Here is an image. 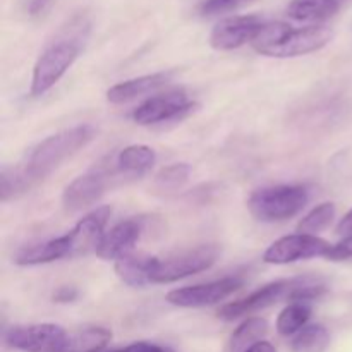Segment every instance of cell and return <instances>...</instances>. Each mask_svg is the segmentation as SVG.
<instances>
[{
    "label": "cell",
    "instance_id": "9a60e30c",
    "mask_svg": "<svg viewBox=\"0 0 352 352\" xmlns=\"http://www.w3.org/2000/svg\"><path fill=\"white\" fill-rule=\"evenodd\" d=\"M62 258H72V246L67 234L55 237V239H48L45 243L23 248L14 256V263L21 265V267H34V265L52 263V261L62 260Z\"/></svg>",
    "mask_w": 352,
    "mask_h": 352
},
{
    "label": "cell",
    "instance_id": "7c38bea8",
    "mask_svg": "<svg viewBox=\"0 0 352 352\" xmlns=\"http://www.w3.org/2000/svg\"><path fill=\"white\" fill-rule=\"evenodd\" d=\"M109 172L93 168L91 172L76 177L62 192V205L65 212H79L98 201L109 186Z\"/></svg>",
    "mask_w": 352,
    "mask_h": 352
},
{
    "label": "cell",
    "instance_id": "4fadbf2b",
    "mask_svg": "<svg viewBox=\"0 0 352 352\" xmlns=\"http://www.w3.org/2000/svg\"><path fill=\"white\" fill-rule=\"evenodd\" d=\"M110 215H112L110 206H100V208L93 210L86 217H82L76 223L74 229L69 230L67 237L72 246V258L79 256V254H86L89 251H96L103 234H105L103 230H105Z\"/></svg>",
    "mask_w": 352,
    "mask_h": 352
},
{
    "label": "cell",
    "instance_id": "30bf717a",
    "mask_svg": "<svg viewBox=\"0 0 352 352\" xmlns=\"http://www.w3.org/2000/svg\"><path fill=\"white\" fill-rule=\"evenodd\" d=\"M296 284H298V278H285V280L272 282V284H267L261 289H258V291H254L248 298L222 306L219 313H217V316L223 320V322H234V320L241 318L244 315L261 311V309L278 302L282 298L287 299L289 292L294 289Z\"/></svg>",
    "mask_w": 352,
    "mask_h": 352
},
{
    "label": "cell",
    "instance_id": "83f0119b",
    "mask_svg": "<svg viewBox=\"0 0 352 352\" xmlns=\"http://www.w3.org/2000/svg\"><path fill=\"white\" fill-rule=\"evenodd\" d=\"M110 352H174L168 347L158 346V344H151V342H134L129 344V346L122 347V349H116Z\"/></svg>",
    "mask_w": 352,
    "mask_h": 352
},
{
    "label": "cell",
    "instance_id": "ffe728a7",
    "mask_svg": "<svg viewBox=\"0 0 352 352\" xmlns=\"http://www.w3.org/2000/svg\"><path fill=\"white\" fill-rule=\"evenodd\" d=\"M157 162V153L146 144H131L117 155V168L124 174H144Z\"/></svg>",
    "mask_w": 352,
    "mask_h": 352
},
{
    "label": "cell",
    "instance_id": "ba28073f",
    "mask_svg": "<svg viewBox=\"0 0 352 352\" xmlns=\"http://www.w3.org/2000/svg\"><path fill=\"white\" fill-rule=\"evenodd\" d=\"M243 284V278L226 277L215 282H206V284L174 289L165 296V299L177 308H205V306L217 305L229 298L230 294L239 291Z\"/></svg>",
    "mask_w": 352,
    "mask_h": 352
},
{
    "label": "cell",
    "instance_id": "6da1fadb",
    "mask_svg": "<svg viewBox=\"0 0 352 352\" xmlns=\"http://www.w3.org/2000/svg\"><path fill=\"white\" fill-rule=\"evenodd\" d=\"M95 138L91 126H78L52 134L26 153L16 167H6L0 172V199L3 203L24 195L38 182L57 170L67 158L78 153Z\"/></svg>",
    "mask_w": 352,
    "mask_h": 352
},
{
    "label": "cell",
    "instance_id": "603a6c76",
    "mask_svg": "<svg viewBox=\"0 0 352 352\" xmlns=\"http://www.w3.org/2000/svg\"><path fill=\"white\" fill-rule=\"evenodd\" d=\"M311 316V308L302 302H291L287 308L282 309L277 318V332L280 336L289 337L296 336L299 330H302Z\"/></svg>",
    "mask_w": 352,
    "mask_h": 352
},
{
    "label": "cell",
    "instance_id": "2e32d148",
    "mask_svg": "<svg viewBox=\"0 0 352 352\" xmlns=\"http://www.w3.org/2000/svg\"><path fill=\"white\" fill-rule=\"evenodd\" d=\"M174 76L172 71L165 72H155V74H146L140 76V78L127 79V81L119 82V85L112 86V88L107 91V100L113 105H120V103H127L134 98H140V96L146 95V93L155 91L160 86L167 85L170 81V78Z\"/></svg>",
    "mask_w": 352,
    "mask_h": 352
},
{
    "label": "cell",
    "instance_id": "ac0fdd59",
    "mask_svg": "<svg viewBox=\"0 0 352 352\" xmlns=\"http://www.w3.org/2000/svg\"><path fill=\"white\" fill-rule=\"evenodd\" d=\"M339 0H291L287 16L299 23H322L339 12Z\"/></svg>",
    "mask_w": 352,
    "mask_h": 352
},
{
    "label": "cell",
    "instance_id": "e0dca14e",
    "mask_svg": "<svg viewBox=\"0 0 352 352\" xmlns=\"http://www.w3.org/2000/svg\"><path fill=\"white\" fill-rule=\"evenodd\" d=\"M158 261L160 260L155 256L129 253L116 260V274L129 287H144L148 284H153L151 278H153Z\"/></svg>",
    "mask_w": 352,
    "mask_h": 352
},
{
    "label": "cell",
    "instance_id": "3957f363",
    "mask_svg": "<svg viewBox=\"0 0 352 352\" xmlns=\"http://www.w3.org/2000/svg\"><path fill=\"white\" fill-rule=\"evenodd\" d=\"M309 199L305 186H272L256 189L248 199V208L261 222H284L298 215Z\"/></svg>",
    "mask_w": 352,
    "mask_h": 352
},
{
    "label": "cell",
    "instance_id": "7402d4cb",
    "mask_svg": "<svg viewBox=\"0 0 352 352\" xmlns=\"http://www.w3.org/2000/svg\"><path fill=\"white\" fill-rule=\"evenodd\" d=\"M330 347V333L323 325H306L291 340L292 352H327Z\"/></svg>",
    "mask_w": 352,
    "mask_h": 352
},
{
    "label": "cell",
    "instance_id": "44dd1931",
    "mask_svg": "<svg viewBox=\"0 0 352 352\" xmlns=\"http://www.w3.org/2000/svg\"><path fill=\"white\" fill-rule=\"evenodd\" d=\"M268 332V322L260 316H253L248 318L246 322L241 323L236 330L232 332L229 339V346L227 352H246L254 344L261 342L263 337Z\"/></svg>",
    "mask_w": 352,
    "mask_h": 352
},
{
    "label": "cell",
    "instance_id": "1f68e13d",
    "mask_svg": "<svg viewBox=\"0 0 352 352\" xmlns=\"http://www.w3.org/2000/svg\"><path fill=\"white\" fill-rule=\"evenodd\" d=\"M47 2L48 0H33V2H31V7H30L31 14L41 12V10L45 9V6H47Z\"/></svg>",
    "mask_w": 352,
    "mask_h": 352
},
{
    "label": "cell",
    "instance_id": "f1b7e54d",
    "mask_svg": "<svg viewBox=\"0 0 352 352\" xmlns=\"http://www.w3.org/2000/svg\"><path fill=\"white\" fill-rule=\"evenodd\" d=\"M78 296L79 292L76 287H72V285H62V287H58L57 291L54 292L52 299H54V302H57V305H67V302L76 301Z\"/></svg>",
    "mask_w": 352,
    "mask_h": 352
},
{
    "label": "cell",
    "instance_id": "52a82bcc",
    "mask_svg": "<svg viewBox=\"0 0 352 352\" xmlns=\"http://www.w3.org/2000/svg\"><path fill=\"white\" fill-rule=\"evenodd\" d=\"M333 244L309 234H291L275 241L263 254L268 265H287L309 258H327Z\"/></svg>",
    "mask_w": 352,
    "mask_h": 352
},
{
    "label": "cell",
    "instance_id": "5bb4252c",
    "mask_svg": "<svg viewBox=\"0 0 352 352\" xmlns=\"http://www.w3.org/2000/svg\"><path fill=\"white\" fill-rule=\"evenodd\" d=\"M143 232V223L138 219H127L113 226L109 232L103 234L98 248L95 253L102 260H119L120 256H126L131 253L134 244L141 237Z\"/></svg>",
    "mask_w": 352,
    "mask_h": 352
},
{
    "label": "cell",
    "instance_id": "d6986e66",
    "mask_svg": "<svg viewBox=\"0 0 352 352\" xmlns=\"http://www.w3.org/2000/svg\"><path fill=\"white\" fill-rule=\"evenodd\" d=\"M112 340V332L105 327L86 325L69 332L65 352H102Z\"/></svg>",
    "mask_w": 352,
    "mask_h": 352
},
{
    "label": "cell",
    "instance_id": "7a4b0ae2",
    "mask_svg": "<svg viewBox=\"0 0 352 352\" xmlns=\"http://www.w3.org/2000/svg\"><path fill=\"white\" fill-rule=\"evenodd\" d=\"M332 40V30L320 24L292 28L287 23H265L253 40V48L260 55L291 58L320 50Z\"/></svg>",
    "mask_w": 352,
    "mask_h": 352
},
{
    "label": "cell",
    "instance_id": "277c9868",
    "mask_svg": "<svg viewBox=\"0 0 352 352\" xmlns=\"http://www.w3.org/2000/svg\"><path fill=\"white\" fill-rule=\"evenodd\" d=\"M81 52L79 38H62L54 41L38 57L31 79V95L41 96L54 88L62 76L69 71Z\"/></svg>",
    "mask_w": 352,
    "mask_h": 352
},
{
    "label": "cell",
    "instance_id": "5b68a950",
    "mask_svg": "<svg viewBox=\"0 0 352 352\" xmlns=\"http://www.w3.org/2000/svg\"><path fill=\"white\" fill-rule=\"evenodd\" d=\"M7 346L23 352H65L69 332L55 323L17 325L7 330Z\"/></svg>",
    "mask_w": 352,
    "mask_h": 352
},
{
    "label": "cell",
    "instance_id": "f546056e",
    "mask_svg": "<svg viewBox=\"0 0 352 352\" xmlns=\"http://www.w3.org/2000/svg\"><path fill=\"white\" fill-rule=\"evenodd\" d=\"M336 232L340 234V236H352V210L340 219V222L337 223Z\"/></svg>",
    "mask_w": 352,
    "mask_h": 352
},
{
    "label": "cell",
    "instance_id": "9c48e42d",
    "mask_svg": "<svg viewBox=\"0 0 352 352\" xmlns=\"http://www.w3.org/2000/svg\"><path fill=\"white\" fill-rule=\"evenodd\" d=\"M196 107L198 105L189 100L188 93L182 91V89H175V91L148 98L146 102H143L134 110L133 119L140 126H151V124L181 119L186 113L195 110Z\"/></svg>",
    "mask_w": 352,
    "mask_h": 352
},
{
    "label": "cell",
    "instance_id": "4dcf8cb0",
    "mask_svg": "<svg viewBox=\"0 0 352 352\" xmlns=\"http://www.w3.org/2000/svg\"><path fill=\"white\" fill-rule=\"evenodd\" d=\"M246 352H277L274 344L267 342V340H261V342L254 344L253 347H250Z\"/></svg>",
    "mask_w": 352,
    "mask_h": 352
},
{
    "label": "cell",
    "instance_id": "cb8c5ba5",
    "mask_svg": "<svg viewBox=\"0 0 352 352\" xmlns=\"http://www.w3.org/2000/svg\"><path fill=\"white\" fill-rule=\"evenodd\" d=\"M336 205L333 203H322L315 206L306 217H302L301 222L298 223L299 234H309L316 236L318 232L325 230L336 219Z\"/></svg>",
    "mask_w": 352,
    "mask_h": 352
},
{
    "label": "cell",
    "instance_id": "d4e9b609",
    "mask_svg": "<svg viewBox=\"0 0 352 352\" xmlns=\"http://www.w3.org/2000/svg\"><path fill=\"white\" fill-rule=\"evenodd\" d=\"M191 174V167L188 164H174L162 168L155 181L162 189H177L184 184Z\"/></svg>",
    "mask_w": 352,
    "mask_h": 352
},
{
    "label": "cell",
    "instance_id": "484cf974",
    "mask_svg": "<svg viewBox=\"0 0 352 352\" xmlns=\"http://www.w3.org/2000/svg\"><path fill=\"white\" fill-rule=\"evenodd\" d=\"M250 2H253V0H205V2L199 6V14L205 17L220 16V14L239 9L244 3Z\"/></svg>",
    "mask_w": 352,
    "mask_h": 352
},
{
    "label": "cell",
    "instance_id": "4316f807",
    "mask_svg": "<svg viewBox=\"0 0 352 352\" xmlns=\"http://www.w3.org/2000/svg\"><path fill=\"white\" fill-rule=\"evenodd\" d=\"M352 258V236H347L346 239L340 241L339 244H333L330 250L327 260L330 261H344Z\"/></svg>",
    "mask_w": 352,
    "mask_h": 352
},
{
    "label": "cell",
    "instance_id": "8fae6325",
    "mask_svg": "<svg viewBox=\"0 0 352 352\" xmlns=\"http://www.w3.org/2000/svg\"><path fill=\"white\" fill-rule=\"evenodd\" d=\"M265 21L260 16H234L215 24L210 34V45L215 50H236L246 43H253L263 28Z\"/></svg>",
    "mask_w": 352,
    "mask_h": 352
},
{
    "label": "cell",
    "instance_id": "8992f818",
    "mask_svg": "<svg viewBox=\"0 0 352 352\" xmlns=\"http://www.w3.org/2000/svg\"><path fill=\"white\" fill-rule=\"evenodd\" d=\"M219 258V248L212 244L198 246L195 250L182 251L175 256L158 261L151 282L153 284H172L181 278L205 272L212 267Z\"/></svg>",
    "mask_w": 352,
    "mask_h": 352
}]
</instances>
